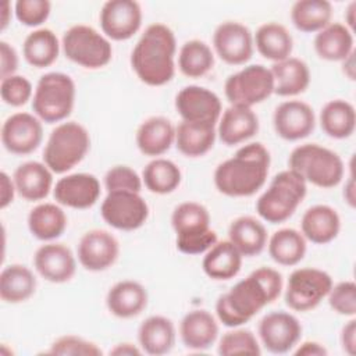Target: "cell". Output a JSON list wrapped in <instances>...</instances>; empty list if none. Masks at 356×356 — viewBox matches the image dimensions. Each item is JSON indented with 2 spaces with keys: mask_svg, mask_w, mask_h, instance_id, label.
<instances>
[{
  "mask_svg": "<svg viewBox=\"0 0 356 356\" xmlns=\"http://www.w3.org/2000/svg\"><path fill=\"white\" fill-rule=\"evenodd\" d=\"M217 352L221 356L231 355H256L261 353L256 335L246 328L235 327L224 332L218 341Z\"/></svg>",
  "mask_w": 356,
  "mask_h": 356,
  "instance_id": "obj_43",
  "label": "cell"
},
{
  "mask_svg": "<svg viewBox=\"0 0 356 356\" xmlns=\"http://www.w3.org/2000/svg\"><path fill=\"white\" fill-rule=\"evenodd\" d=\"M149 214V204L140 192H107L100 204V216L104 222L118 231L139 229L147 221Z\"/></svg>",
  "mask_w": 356,
  "mask_h": 356,
  "instance_id": "obj_12",
  "label": "cell"
},
{
  "mask_svg": "<svg viewBox=\"0 0 356 356\" xmlns=\"http://www.w3.org/2000/svg\"><path fill=\"white\" fill-rule=\"evenodd\" d=\"M288 168L295 171L306 184L330 189L338 186L345 175L341 156L318 143L296 146L288 159Z\"/></svg>",
  "mask_w": 356,
  "mask_h": 356,
  "instance_id": "obj_4",
  "label": "cell"
},
{
  "mask_svg": "<svg viewBox=\"0 0 356 356\" xmlns=\"http://www.w3.org/2000/svg\"><path fill=\"white\" fill-rule=\"evenodd\" d=\"M149 295L146 288L135 280L115 282L106 295L107 310L118 318L139 316L147 306Z\"/></svg>",
  "mask_w": 356,
  "mask_h": 356,
  "instance_id": "obj_25",
  "label": "cell"
},
{
  "mask_svg": "<svg viewBox=\"0 0 356 356\" xmlns=\"http://www.w3.org/2000/svg\"><path fill=\"white\" fill-rule=\"evenodd\" d=\"M261 345L275 355L291 352L302 337V324L292 313L280 310L267 313L257 327Z\"/></svg>",
  "mask_w": 356,
  "mask_h": 356,
  "instance_id": "obj_15",
  "label": "cell"
},
{
  "mask_svg": "<svg viewBox=\"0 0 356 356\" xmlns=\"http://www.w3.org/2000/svg\"><path fill=\"white\" fill-rule=\"evenodd\" d=\"M31 235L42 242L58 239L67 229V214L58 203H39L28 213L26 218Z\"/></svg>",
  "mask_w": 356,
  "mask_h": 356,
  "instance_id": "obj_30",
  "label": "cell"
},
{
  "mask_svg": "<svg viewBox=\"0 0 356 356\" xmlns=\"http://www.w3.org/2000/svg\"><path fill=\"white\" fill-rule=\"evenodd\" d=\"M342 64V74L349 79L355 81L356 79V67H355V50L341 61Z\"/></svg>",
  "mask_w": 356,
  "mask_h": 356,
  "instance_id": "obj_55",
  "label": "cell"
},
{
  "mask_svg": "<svg viewBox=\"0 0 356 356\" xmlns=\"http://www.w3.org/2000/svg\"><path fill=\"white\" fill-rule=\"evenodd\" d=\"M341 231V217L328 204H314L309 207L300 220V232L306 241L314 245L332 242Z\"/></svg>",
  "mask_w": 356,
  "mask_h": 356,
  "instance_id": "obj_27",
  "label": "cell"
},
{
  "mask_svg": "<svg viewBox=\"0 0 356 356\" xmlns=\"http://www.w3.org/2000/svg\"><path fill=\"white\" fill-rule=\"evenodd\" d=\"M13 13H14V8H11V3L4 1L1 6V31H4L7 28Z\"/></svg>",
  "mask_w": 356,
  "mask_h": 356,
  "instance_id": "obj_56",
  "label": "cell"
},
{
  "mask_svg": "<svg viewBox=\"0 0 356 356\" xmlns=\"http://www.w3.org/2000/svg\"><path fill=\"white\" fill-rule=\"evenodd\" d=\"M355 177L353 174H349L348 179L345 181V185H343V191H342V196L345 199V202L349 204V207H355L356 204V192H355Z\"/></svg>",
  "mask_w": 356,
  "mask_h": 356,
  "instance_id": "obj_54",
  "label": "cell"
},
{
  "mask_svg": "<svg viewBox=\"0 0 356 356\" xmlns=\"http://www.w3.org/2000/svg\"><path fill=\"white\" fill-rule=\"evenodd\" d=\"M61 50L70 61L86 70L103 68L113 58L110 39L85 24L72 25L64 32Z\"/></svg>",
  "mask_w": 356,
  "mask_h": 356,
  "instance_id": "obj_9",
  "label": "cell"
},
{
  "mask_svg": "<svg viewBox=\"0 0 356 356\" xmlns=\"http://www.w3.org/2000/svg\"><path fill=\"white\" fill-rule=\"evenodd\" d=\"M274 93V79L270 68L263 64L245 65L231 74L224 83V95L229 104L253 107Z\"/></svg>",
  "mask_w": 356,
  "mask_h": 356,
  "instance_id": "obj_11",
  "label": "cell"
},
{
  "mask_svg": "<svg viewBox=\"0 0 356 356\" xmlns=\"http://www.w3.org/2000/svg\"><path fill=\"white\" fill-rule=\"evenodd\" d=\"M270 71L274 79V95L281 97L302 95L310 85L309 65L298 57L291 56L282 61L273 63Z\"/></svg>",
  "mask_w": 356,
  "mask_h": 356,
  "instance_id": "obj_29",
  "label": "cell"
},
{
  "mask_svg": "<svg viewBox=\"0 0 356 356\" xmlns=\"http://www.w3.org/2000/svg\"><path fill=\"white\" fill-rule=\"evenodd\" d=\"M330 307L345 317H355L356 314V284L352 280L341 281L330 289L328 295Z\"/></svg>",
  "mask_w": 356,
  "mask_h": 356,
  "instance_id": "obj_48",
  "label": "cell"
},
{
  "mask_svg": "<svg viewBox=\"0 0 356 356\" xmlns=\"http://www.w3.org/2000/svg\"><path fill=\"white\" fill-rule=\"evenodd\" d=\"M36 286L38 281L33 271L24 264H8L0 273V298L6 303L26 302L35 295Z\"/></svg>",
  "mask_w": 356,
  "mask_h": 356,
  "instance_id": "obj_36",
  "label": "cell"
},
{
  "mask_svg": "<svg viewBox=\"0 0 356 356\" xmlns=\"http://www.w3.org/2000/svg\"><path fill=\"white\" fill-rule=\"evenodd\" d=\"M76 86L64 72H46L35 86L32 97L33 114L46 124L64 122L74 110Z\"/></svg>",
  "mask_w": 356,
  "mask_h": 356,
  "instance_id": "obj_8",
  "label": "cell"
},
{
  "mask_svg": "<svg viewBox=\"0 0 356 356\" xmlns=\"http://www.w3.org/2000/svg\"><path fill=\"white\" fill-rule=\"evenodd\" d=\"M143 186L142 175H139L132 167L118 164L107 170L104 174V188L107 192L129 191L140 192Z\"/></svg>",
  "mask_w": 356,
  "mask_h": 356,
  "instance_id": "obj_47",
  "label": "cell"
},
{
  "mask_svg": "<svg viewBox=\"0 0 356 356\" xmlns=\"http://www.w3.org/2000/svg\"><path fill=\"white\" fill-rule=\"evenodd\" d=\"M100 193V181L96 175L89 172L67 174L61 177L53 188L56 203L75 210H85L95 206Z\"/></svg>",
  "mask_w": 356,
  "mask_h": 356,
  "instance_id": "obj_20",
  "label": "cell"
},
{
  "mask_svg": "<svg viewBox=\"0 0 356 356\" xmlns=\"http://www.w3.org/2000/svg\"><path fill=\"white\" fill-rule=\"evenodd\" d=\"M217 138V125L181 121L175 127V146L186 157H202L209 153Z\"/></svg>",
  "mask_w": 356,
  "mask_h": 356,
  "instance_id": "obj_35",
  "label": "cell"
},
{
  "mask_svg": "<svg viewBox=\"0 0 356 356\" xmlns=\"http://www.w3.org/2000/svg\"><path fill=\"white\" fill-rule=\"evenodd\" d=\"M33 86L31 81L19 74L7 76L0 82V97L3 103L11 107L25 106L33 97Z\"/></svg>",
  "mask_w": 356,
  "mask_h": 356,
  "instance_id": "obj_45",
  "label": "cell"
},
{
  "mask_svg": "<svg viewBox=\"0 0 356 356\" xmlns=\"http://www.w3.org/2000/svg\"><path fill=\"white\" fill-rule=\"evenodd\" d=\"M273 127L275 134L284 140H302L314 131V110L303 100L281 102L273 113Z\"/></svg>",
  "mask_w": 356,
  "mask_h": 356,
  "instance_id": "obj_19",
  "label": "cell"
},
{
  "mask_svg": "<svg viewBox=\"0 0 356 356\" xmlns=\"http://www.w3.org/2000/svg\"><path fill=\"white\" fill-rule=\"evenodd\" d=\"M49 355H63V356H100L103 352L97 343L93 341H89L83 337L74 335V334H65L58 338H56L49 350Z\"/></svg>",
  "mask_w": 356,
  "mask_h": 356,
  "instance_id": "obj_44",
  "label": "cell"
},
{
  "mask_svg": "<svg viewBox=\"0 0 356 356\" xmlns=\"http://www.w3.org/2000/svg\"><path fill=\"white\" fill-rule=\"evenodd\" d=\"M284 289V280L278 270L259 267L246 278L238 281L216 302L217 320L228 327H242L261 309L277 300Z\"/></svg>",
  "mask_w": 356,
  "mask_h": 356,
  "instance_id": "obj_1",
  "label": "cell"
},
{
  "mask_svg": "<svg viewBox=\"0 0 356 356\" xmlns=\"http://www.w3.org/2000/svg\"><path fill=\"white\" fill-rule=\"evenodd\" d=\"M243 256L227 239L217 241L203 256L202 268L214 281H228L236 277L242 268Z\"/></svg>",
  "mask_w": 356,
  "mask_h": 356,
  "instance_id": "obj_33",
  "label": "cell"
},
{
  "mask_svg": "<svg viewBox=\"0 0 356 356\" xmlns=\"http://www.w3.org/2000/svg\"><path fill=\"white\" fill-rule=\"evenodd\" d=\"M0 136L8 153L26 156L40 146L43 140V122L35 114L18 111L4 120Z\"/></svg>",
  "mask_w": 356,
  "mask_h": 356,
  "instance_id": "obj_14",
  "label": "cell"
},
{
  "mask_svg": "<svg viewBox=\"0 0 356 356\" xmlns=\"http://www.w3.org/2000/svg\"><path fill=\"white\" fill-rule=\"evenodd\" d=\"M61 42L49 28H38L26 35L22 43L25 61L35 68L50 67L58 58Z\"/></svg>",
  "mask_w": 356,
  "mask_h": 356,
  "instance_id": "obj_38",
  "label": "cell"
},
{
  "mask_svg": "<svg viewBox=\"0 0 356 356\" xmlns=\"http://www.w3.org/2000/svg\"><path fill=\"white\" fill-rule=\"evenodd\" d=\"M89 149V131L81 122L64 121L50 132L43 149V163L53 174H65L86 157Z\"/></svg>",
  "mask_w": 356,
  "mask_h": 356,
  "instance_id": "obj_7",
  "label": "cell"
},
{
  "mask_svg": "<svg viewBox=\"0 0 356 356\" xmlns=\"http://www.w3.org/2000/svg\"><path fill=\"white\" fill-rule=\"evenodd\" d=\"M135 142L142 154L160 157L175 143V127L167 117H149L138 127Z\"/></svg>",
  "mask_w": 356,
  "mask_h": 356,
  "instance_id": "obj_23",
  "label": "cell"
},
{
  "mask_svg": "<svg viewBox=\"0 0 356 356\" xmlns=\"http://www.w3.org/2000/svg\"><path fill=\"white\" fill-rule=\"evenodd\" d=\"M339 341H341V346L345 353H348L349 356H353L356 353V320H355V317H350V320L348 323H345V325L342 327Z\"/></svg>",
  "mask_w": 356,
  "mask_h": 356,
  "instance_id": "obj_50",
  "label": "cell"
},
{
  "mask_svg": "<svg viewBox=\"0 0 356 356\" xmlns=\"http://www.w3.org/2000/svg\"><path fill=\"white\" fill-rule=\"evenodd\" d=\"M323 132L332 139H346L356 128V110L352 103L343 99L328 100L318 115Z\"/></svg>",
  "mask_w": 356,
  "mask_h": 356,
  "instance_id": "obj_37",
  "label": "cell"
},
{
  "mask_svg": "<svg viewBox=\"0 0 356 356\" xmlns=\"http://www.w3.org/2000/svg\"><path fill=\"white\" fill-rule=\"evenodd\" d=\"M177 38L170 26L154 22L146 26L129 57L131 68L147 86H163L175 75Z\"/></svg>",
  "mask_w": 356,
  "mask_h": 356,
  "instance_id": "obj_3",
  "label": "cell"
},
{
  "mask_svg": "<svg viewBox=\"0 0 356 356\" xmlns=\"http://www.w3.org/2000/svg\"><path fill=\"white\" fill-rule=\"evenodd\" d=\"M36 273L51 284H64L72 280L76 271V257L72 250L60 242H44L33 254Z\"/></svg>",
  "mask_w": 356,
  "mask_h": 356,
  "instance_id": "obj_21",
  "label": "cell"
},
{
  "mask_svg": "<svg viewBox=\"0 0 356 356\" xmlns=\"http://www.w3.org/2000/svg\"><path fill=\"white\" fill-rule=\"evenodd\" d=\"M108 353L113 356H139L143 350L131 342H120L114 345Z\"/></svg>",
  "mask_w": 356,
  "mask_h": 356,
  "instance_id": "obj_53",
  "label": "cell"
},
{
  "mask_svg": "<svg viewBox=\"0 0 356 356\" xmlns=\"http://www.w3.org/2000/svg\"><path fill=\"white\" fill-rule=\"evenodd\" d=\"M266 248L277 264L292 267L303 260L307 250V241L295 228H280L268 238Z\"/></svg>",
  "mask_w": 356,
  "mask_h": 356,
  "instance_id": "obj_39",
  "label": "cell"
},
{
  "mask_svg": "<svg viewBox=\"0 0 356 356\" xmlns=\"http://www.w3.org/2000/svg\"><path fill=\"white\" fill-rule=\"evenodd\" d=\"M355 11H356V1L349 3L345 11V25L353 32L355 29Z\"/></svg>",
  "mask_w": 356,
  "mask_h": 356,
  "instance_id": "obj_57",
  "label": "cell"
},
{
  "mask_svg": "<svg viewBox=\"0 0 356 356\" xmlns=\"http://www.w3.org/2000/svg\"><path fill=\"white\" fill-rule=\"evenodd\" d=\"M13 8L19 24L38 29L50 17L51 3L49 0H17Z\"/></svg>",
  "mask_w": 356,
  "mask_h": 356,
  "instance_id": "obj_46",
  "label": "cell"
},
{
  "mask_svg": "<svg viewBox=\"0 0 356 356\" xmlns=\"http://www.w3.org/2000/svg\"><path fill=\"white\" fill-rule=\"evenodd\" d=\"M254 49L266 60L273 63L291 57L293 50V38L282 24L275 21L261 24L253 35Z\"/></svg>",
  "mask_w": 356,
  "mask_h": 356,
  "instance_id": "obj_34",
  "label": "cell"
},
{
  "mask_svg": "<svg viewBox=\"0 0 356 356\" xmlns=\"http://www.w3.org/2000/svg\"><path fill=\"white\" fill-rule=\"evenodd\" d=\"M316 54L325 61H342L355 50L353 32L341 22H330L313 40Z\"/></svg>",
  "mask_w": 356,
  "mask_h": 356,
  "instance_id": "obj_32",
  "label": "cell"
},
{
  "mask_svg": "<svg viewBox=\"0 0 356 356\" xmlns=\"http://www.w3.org/2000/svg\"><path fill=\"white\" fill-rule=\"evenodd\" d=\"M259 127V117L250 107L229 104L217 122V136L225 146H235L252 139Z\"/></svg>",
  "mask_w": 356,
  "mask_h": 356,
  "instance_id": "obj_22",
  "label": "cell"
},
{
  "mask_svg": "<svg viewBox=\"0 0 356 356\" xmlns=\"http://www.w3.org/2000/svg\"><path fill=\"white\" fill-rule=\"evenodd\" d=\"M17 193L15 184L13 181V177H10L6 171L0 172V209H6L10 206L14 200V196Z\"/></svg>",
  "mask_w": 356,
  "mask_h": 356,
  "instance_id": "obj_51",
  "label": "cell"
},
{
  "mask_svg": "<svg viewBox=\"0 0 356 356\" xmlns=\"http://www.w3.org/2000/svg\"><path fill=\"white\" fill-rule=\"evenodd\" d=\"M209 210L193 200L174 207L171 225L175 232L177 249L188 256L204 254L217 241V232L210 228Z\"/></svg>",
  "mask_w": 356,
  "mask_h": 356,
  "instance_id": "obj_5",
  "label": "cell"
},
{
  "mask_svg": "<svg viewBox=\"0 0 356 356\" xmlns=\"http://www.w3.org/2000/svg\"><path fill=\"white\" fill-rule=\"evenodd\" d=\"M332 277L316 267L295 268L286 281L284 291L285 305L293 312L316 309L332 288Z\"/></svg>",
  "mask_w": 356,
  "mask_h": 356,
  "instance_id": "obj_10",
  "label": "cell"
},
{
  "mask_svg": "<svg viewBox=\"0 0 356 356\" xmlns=\"http://www.w3.org/2000/svg\"><path fill=\"white\" fill-rule=\"evenodd\" d=\"M295 348L293 353L296 356H327L328 353L327 348L317 341H305Z\"/></svg>",
  "mask_w": 356,
  "mask_h": 356,
  "instance_id": "obj_52",
  "label": "cell"
},
{
  "mask_svg": "<svg viewBox=\"0 0 356 356\" xmlns=\"http://www.w3.org/2000/svg\"><path fill=\"white\" fill-rule=\"evenodd\" d=\"M174 106L182 121L188 122L217 125L222 113L218 95L199 85L184 86L177 93Z\"/></svg>",
  "mask_w": 356,
  "mask_h": 356,
  "instance_id": "obj_16",
  "label": "cell"
},
{
  "mask_svg": "<svg viewBox=\"0 0 356 356\" xmlns=\"http://www.w3.org/2000/svg\"><path fill=\"white\" fill-rule=\"evenodd\" d=\"M19 64V57L13 44L6 40L0 42V79L15 75Z\"/></svg>",
  "mask_w": 356,
  "mask_h": 356,
  "instance_id": "obj_49",
  "label": "cell"
},
{
  "mask_svg": "<svg viewBox=\"0 0 356 356\" xmlns=\"http://www.w3.org/2000/svg\"><path fill=\"white\" fill-rule=\"evenodd\" d=\"M182 181L179 167L168 159L156 157L150 160L142 171L143 186L156 195L172 193Z\"/></svg>",
  "mask_w": 356,
  "mask_h": 356,
  "instance_id": "obj_41",
  "label": "cell"
},
{
  "mask_svg": "<svg viewBox=\"0 0 356 356\" xmlns=\"http://www.w3.org/2000/svg\"><path fill=\"white\" fill-rule=\"evenodd\" d=\"M17 195L28 202H39L47 197L53 185V171L43 163L29 160L19 164L13 174Z\"/></svg>",
  "mask_w": 356,
  "mask_h": 356,
  "instance_id": "obj_24",
  "label": "cell"
},
{
  "mask_svg": "<svg viewBox=\"0 0 356 356\" xmlns=\"http://www.w3.org/2000/svg\"><path fill=\"white\" fill-rule=\"evenodd\" d=\"M332 13L328 0H298L291 8V21L300 32L317 33L332 22Z\"/></svg>",
  "mask_w": 356,
  "mask_h": 356,
  "instance_id": "obj_40",
  "label": "cell"
},
{
  "mask_svg": "<svg viewBox=\"0 0 356 356\" xmlns=\"http://www.w3.org/2000/svg\"><path fill=\"white\" fill-rule=\"evenodd\" d=\"M306 193L307 184L303 178L289 168L280 171L256 200V211L266 222H285L295 214Z\"/></svg>",
  "mask_w": 356,
  "mask_h": 356,
  "instance_id": "obj_6",
  "label": "cell"
},
{
  "mask_svg": "<svg viewBox=\"0 0 356 356\" xmlns=\"http://www.w3.org/2000/svg\"><path fill=\"white\" fill-rule=\"evenodd\" d=\"M142 7L135 0H108L99 13L102 33L110 40L131 39L142 26Z\"/></svg>",
  "mask_w": 356,
  "mask_h": 356,
  "instance_id": "obj_13",
  "label": "cell"
},
{
  "mask_svg": "<svg viewBox=\"0 0 356 356\" xmlns=\"http://www.w3.org/2000/svg\"><path fill=\"white\" fill-rule=\"evenodd\" d=\"M120 256V243L117 238L106 229L86 231L76 246L79 264L93 273L108 270Z\"/></svg>",
  "mask_w": 356,
  "mask_h": 356,
  "instance_id": "obj_18",
  "label": "cell"
},
{
  "mask_svg": "<svg viewBox=\"0 0 356 356\" xmlns=\"http://www.w3.org/2000/svg\"><path fill=\"white\" fill-rule=\"evenodd\" d=\"M177 331L172 320L165 316L154 314L145 318L138 328V342L143 353L161 356L175 345Z\"/></svg>",
  "mask_w": 356,
  "mask_h": 356,
  "instance_id": "obj_28",
  "label": "cell"
},
{
  "mask_svg": "<svg viewBox=\"0 0 356 356\" xmlns=\"http://www.w3.org/2000/svg\"><path fill=\"white\" fill-rule=\"evenodd\" d=\"M213 50L224 63L243 65L254 51L253 33L238 21H224L213 32Z\"/></svg>",
  "mask_w": 356,
  "mask_h": 356,
  "instance_id": "obj_17",
  "label": "cell"
},
{
  "mask_svg": "<svg viewBox=\"0 0 356 356\" xmlns=\"http://www.w3.org/2000/svg\"><path fill=\"white\" fill-rule=\"evenodd\" d=\"M228 241L243 257H253L266 249L268 235L260 220L252 216H241L229 224Z\"/></svg>",
  "mask_w": 356,
  "mask_h": 356,
  "instance_id": "obj_31",
  "label": "cell"
},
{
  "mask_svg": "<svg viewBox=\"0 0 356 356\" xmlns=\"http://www.w3.org/2000/svg\"><path fill=\"white\" fill-rule=\"evenodd\" d=\"M217 318L204 309L188 312L179 323L182 343L191 350H206L218 338Z\"/></svg>",
  "mask_w": 356,
  "mask_h": 356,
  "instance_id": "obj_26",
  "label": "cell"
},
{
  "mask_svg": "<svg viewBox=\"0 0 356 356\" xmlns=\"http://www.w3.org/2000/svg\"><path fill=\"white\" fill-rule=\"evenodd\" d=\"M214 67V51L203 40H186L178 51V70L186 78H202Z\"/></svg>",
  "mask_w": 356,
  "mask_h": 356,
  "instance_id": "obj_42",
  "label": "cell"
},
{
  "mask_svg": "<svg viewBox=\"0 0 356 356\" xmlns=\"http://www.w3.org/2000/svg\"><path fill=\"white\" fill-rule=\"evenodd\" d=\"M270 164L271 156L263 143H246L232 157L216 167L214 186L220 193L229 197L253 196L264 186Z\"/></svg>",
  "mask_w": 356,
  "mask_h": 356,
  "instance_id": "obj_2",
  "label": "cell"
}]
</instances>
